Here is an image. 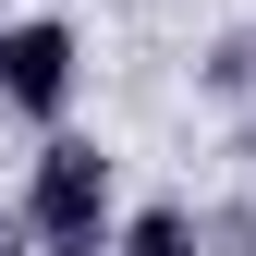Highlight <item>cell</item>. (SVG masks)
I'll use <instances>...</instances> for the list:
<instances>
[{
    "mask_svg": "<svg viewBox=\"0 0 256 256\" xmlns=\"http://www.w3.org/2000/svg\"><path fill=\"white\" fill-rule=\"evenodd\" d=\"M122 208H110V146L98 134H49L24 171V244L37 256H110Z\"/></svg>",
    "mask_w": 256,
    "mask_h": 256,
    "instance_id": "1",
    "label": "cell"
},
{
    "mask_svg": "<svg viewBox=\"0 0 256 256\" xmlns=\"http://www.w3.org/2000/svg\"><path fill=\"white\" fill-rule=\"evenodd\" d=\"M74 74H86V37H74L61 12L0 24V110H24V122H49V134H61V110H74Z\"/></svg>",
    "mask_w": 256,
    "mask_h": 256,
    "instance_id": "2",
    "label": "cell"
},
{
    "mask_svg": "<svg viewBox=\"0 0 256 256\" xmlns=\"http://www.w3.org/2000/svg\"><path fill=\"white\" fill-rule=\"evenodd\" d=\"M110 256H196V220H183V208H134L110 232Z\"/></svg>",
    "mask_w": 256,
    "mask_h": 256,
    "instance_id": "3",
    "label": "cell"
}]
</instances>
